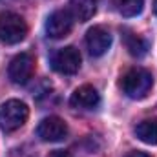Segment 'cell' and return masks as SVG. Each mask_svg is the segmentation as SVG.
<instances>
[{"label": "cell", "instance_id": "7a4b0ae2", "mask_svg": "<svg viewBox=\"0 0 157 157\" xmlns=\"http://www.w3.org/2000/svg\"><path fill=\"white\" fill-rule=\"evenodd\" d=\"M29 117V110L26 102L18 99H11L0 106V130L6 133H13L20 130Z\"/></svg>", "mask_w": 157, "mask_h": 157}, {"label": "cell", "instance_id": "9a60e30c", "mask_svg": "<svg viewBox=\"0 0 157 157\" xmlns=\"http://www.w3.org/2000/svg\"><path fill=\"white\" fill-rule=\"evenodd\" d=\"M154 11H155V15H157V0H154Z\"/></svg>", "mask_w": 157, "mask_h": 157}, {"label": "cell", "instance_id": "5bb4252c", "mask_svg": "<svg viewBox=\"0 0 157 157\" xmlns=\"http://www.w3.org/2000/svg\"><path fill=\"white\" fill-rule=\"evenodd\" d=\"M126 157H150L148 154H144V152H130Z\"/></svg>", "mask_w": 157, "mask_h": 157}, {"label": "cell", "instance_id": "6da1fadb", "mask_svg": "<svg viewBox=\"0 0 157 157\" xmlns=\"http://www.w3.org/2000/svg\"><path fill=\"white\" fill-rule=\"evenodd\" d=\"M152 86H154V77L144 68H132L121 78L122 93L128 95L130 99H135V101L144 99L150 93Z\"/></svg>", "mask_w": 157, "mask_h": 157}, {"label": "cell", "instance_id": "277c9868", "mask_svg": "<svg viewBox=\"0 0 157 157\" xmlns=\"http://www.w3.org/2000/svg\"><path fill=\"white\" fill-rule=\"evenodd\" d=\"M35 73V57L31 53H18L7 66V77L13 84H26Z\"/></svg>", "mask_w": 157, "mask_h": 157}, {"label": "cell", "instance_id": "52a82bcc", "mask_svg": "<svg viewBox=\"0 0 157 157\" xmlns=\"http://www.w3.org/2000/svg\"><path fill=\"white\" fill-rule=\"evenodd\" d=\"M73 28V17L68 9L53 11L46 20V33L49 39H62Z\"/></svg>", "mask_w": 157, "mask_h": 157}, {"label": "cell", "instance_id": "8fae6325", "mask_svg": "<svg viewBox=\"0 0 157 157\" xmlns=\"http://www.w3.org/2000/svg\"><path fill=\"white\" fill-rule=\"evenodd\" d=\"M135 135L146 143V144H157V117L144 119L135 126Z\"/></svg>", "mask_w": 157, "mask_h": 157}, {"label": "cell", "instance_id": "30bf717a", "mask_svg": "<svg viewBox=\"0 0 157 157\" xmlns=\"http://www.w3.org/2000/svg\"><path fill=\"white\" fill-rule=\"evenodd\" d=\"M97 11V0H70V13L78 22H88Z\"/></svg>", "mask_w": 157, "mask_h": 157}, {"label": "cell", "instance_id": "7c38bea8", "mask_svg": "<svg viewBox=\"0 0 157 157\" xmlns=\"http://www.w3.org/2000/svg\"><path fill=\"white\" fill-rule=\"evenodd\" d=\"M115 4V9L122 17H137L141 11H143V6H144V0H113Z\"/></svg>", "mask_w": 157, "mask_h": 157}, {"label": "cell", "instance_id": "5b68a950", "mask_svg": "<svg viewBox=\"0 0 157 157\" xmlns=\"http://www.w3.org/2000/svg\"><path fill=\"white\" fill-rule=\"evenodd\" d=\"M80 53H78L77 48L73 46H68V48H62L59 49L53 57H51V68L62 75H73L80 70Z\"/></svg>", "mask_w": 157, "mask_h": 157}, {"label": "cell", "instance_id": "3957f363", "mask_svg": "<svg viewBox=\"0 0 157 157\" xmlns=\"http://www.w3.org/2000/svg\"><path fill=\"white\" fill-rule=\"evenodd\" d=\"M28 35V24L26 20L11 11L0 13V42L4 44H18Z\"/></svg>", "mask_w": 157, "mask_h": 157}, {"label": "cell", "instance_id": "8992f818", "mask_svg": "<svg viewBox=\"0 0 157 157\" xmlns=\"http://www.w3.org/2000/svg\"><path fill=\"white\" fill-rule=\"evenodd\" d=\"M37 135L44 143H60L68 135V126L60 117L49 115L40 121L39 128H37Z\"/></svg>", "mask_w": 157, "mask_h": 157}, {"label": "cell", "instance_id": "4fadbf2b", "mask_svg": "<svg viewBox=\"0 0 157 157\" xmlns=\"http://www.w3.org/2000/svg\"><path fill=\"white\" fill-rule=\"evenodd\" d=\"M126 48L133 57H143L146 53V49H148V42L144 39H141L139 35L128 33L126 35Z\"/></svg>", "mask_w": 157, "mask_h": 157}, {"label": "cell", "instance_id": "9c48e42d", "mask_svg": "<svg viewBox=\"0 0 157 157\" xmlns=\"http://www.w3.org/2000/svg\"><path fill=\"white\" fill-rule=\"evenodd\" d=\"M70 104L73 108H77V110H95L101 104V95H99V91L93 86L84 84V86L77 88L71 93Z\"/></svg>", "mask_w": 157, "mask_h": 157}, {"label": "cell", "instance_id": "ba28073f", "mask_svg": "<svg viewBox=\"0 0 157 157\" xmlns=\"http://www.w3.org/2000/svg\"><path fill=\"white\" fill-rule=\"evenodd\" d=\"M112 46V35L104 26H93L86 33V48L91 57H102Z\"/></svg>", "mask_w": 157, "mask_h": 157}]
</instances>
